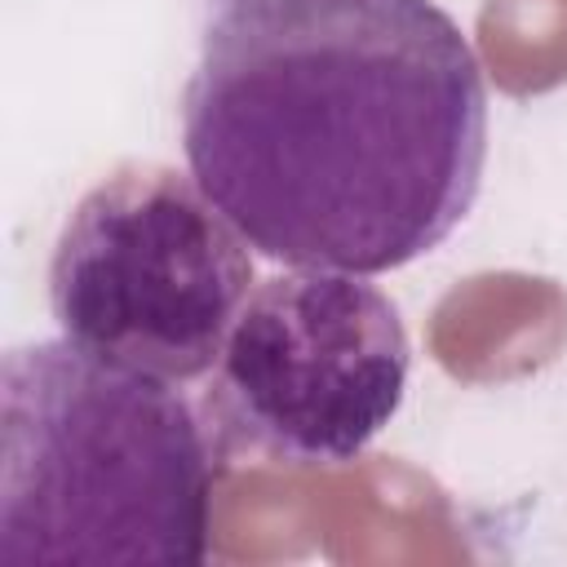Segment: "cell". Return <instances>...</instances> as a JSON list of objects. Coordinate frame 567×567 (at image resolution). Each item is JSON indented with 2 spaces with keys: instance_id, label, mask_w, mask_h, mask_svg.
Listing matches in <instances>:
<instances>
[{
  "instance_id": "obj_1",
  "label": "cell",
  "mask_w": 567,
  "mask_h": 567,
  "mask_svg": "<svg viewBox=\"0 0 567 567\" xmlns=\"http://www.w3.org/2000/svg\"><path fill=\"white\" fill-rule=\"evenodd\" d=\"M182 151L261 257L381 275L474 208L487 89L434 0H199Z\"/></svg>"
},
{
  "instance_id": "obj_2",
  "label": "cell",
  "mask_w": 567,
  "mask_h": 567,
  "mask_svg": "<svg viewBox=\"0 0 567 567\" xmlns=\"http://www.w3.org/2000/svg\"><path fill=\"white\" fill-rule=\"evenodd\" d=\"M213 474V439L173 381L66 337L0 359V567H195Z\"/></svg>"
},
{
  "instance_id": "obj_3",
  "label": "cell",
  "mask_w": 567,
  "mask_h": 567,
  "mask_svg": "<svg viewBox=\"0 0 567 567\" xmlns=\"http://www.w3.org/2000/svg\"><path fill=\"white\" fill-rule=\"evenodd\" d=\"M252 244L190 173L124 159L66 213L49 310L66 341L159 381H199L252 292Z\"/></svg>"
},
{
  "instance_id": "obj_4",
  "label": "cell",
  "mask_w": 567,
  "mask_h": 567,
  "mask_svg": "<svg viewBox=\"0 0 567 567\" xmlns=\"http://www.w3.org/2000/svg\"><path fill=\"white\" fill-rule=\"evenodd\" d=\"M412 346L399 306L350 270L261 279L217 359L208 408L288 465H346L399 412Z\"/></svg>"
}]
</instances>
